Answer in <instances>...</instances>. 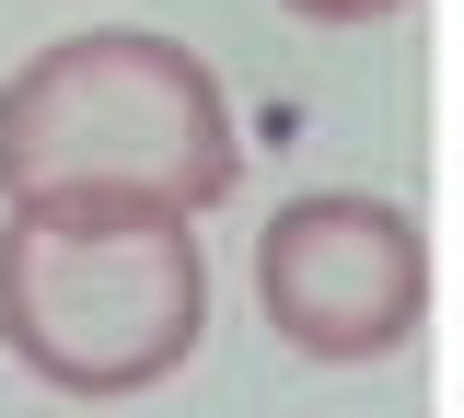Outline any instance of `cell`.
<instances>
[{"label":"cell","instance_id":"obj_2","mask_svg":"<svg viewBox=\"0 0 464 418\" xmlns=\"http://www.w3.org/2000/svg\"><path fill=\"white\" fill-rule=\"evenodd\" d=\"M0 337L58 395H151L209 337L198 221L12 209L0 221Z\"/></svg>","mask_w":464,"mask_h":418},{"label":"cell","instance_id":"obj_1","mask_svg":"<svg viewBox=\"0 0 464 418\" xmlns=\"http://www.w3.org/2000/svg\"><path fill=\"white\" fill-rule=\"evenodd\" d=\"M244 151L232 105L198 47L105 24L58 35L0 93V198L12 209H128V221H198L221 209Z\"/></svg>","mask_w":464,"mask_h":418},{"label":"cell","instance_id":"obj_4","mask_svg":"<svg viewBox=\"0 0 464 418\" xmlns=\"http://www.w3.org/2000/svg\"><path fill=\"white\" fill-rule=\"evenodd\" d=\"M302 24H383V12H406V0H290Z\"/></svg>","mask_w":464,"mask_h":418},{"label":"cell","instance_id":"obj_3","mask_svg":"<svg viewBox=\"0 0 464 418\" xmlns=\"http://www.w3.org/2000/svg\"><path fill=\"white\" fill-rule=\"evenodd\" d=\"M256 302L302 360H395L430 314V244L395 198L314 186L256 233Z\"/></svg>","mask_w":464,"mask_h":418}]
</instances>
